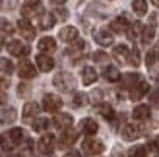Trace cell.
I'll use <instances>...</instances> for the list:
<instances>
[{
    "label": "cell",
    "mask_w": 159,
    "mask_h": 157,
    "mask_svg": "<svg viewBox=\"0 0 159 157\" xmlns=\"http://www.w3.org/2000/svg\"><path fill=\"white\" fill-rule=\"evenodd\" d=\"M23 140V130L21 128H12L6 134L0 136V146L4 151H12L16 146H20V142Z\"/></svg>",
    "instance_id": "cell-1"
},
{
    "label": "cell",
    "mask_w": 159,
    "mask_h": 157,
    "mask_svg": "<svg viewBox=\"0 0 159 157\" xmlns=\"http://www.w3.org/2000/svg\"><path fill=\"white\" fill-rule=\"evenodd\" d=\"M52 83H54V87L60 89V91H72L76 87V78L68 72H60V74L54 76Z\"/></svg>",
    "instance_id": "cell-2"
},
{
    "label": "cell",
    "mask_w": 159,
    "mask_h": 157,
    "mask_svg": "<svg viewBox=\"0 0 159 157\" xmlns=\"http://www.w3.org/2000/svg\"><path fill=\"white\" fill-rule=\"evenodd\" d=\"M82 147H84V151L89 153V155H99V153H103V150H105L103 142H99V140H95V138H85Z\"/></svg>",
    "instance_id": "cell-3"
},
{
    "label": "cell",
    "mask_w": 159,
    "mask_h": 157,
    "mask_svg": "<svg viewBox=\"0 0 159 157\" xmlns=\"http://www.w3.org/2000/svg\"><path fill=\"white\" fill-rule=\"evenodd\" d=\"M54 146H57V140H54V136H51V134L41 136V140H39V144H37L39 151L45 153V155H51L54 151Z\"/></svg>",
    "instance_id": "cell-4"
},
{
    "label": "cell",
    "mask_w": 159,
    "mask_h": 157,
    "mask_svg": "<svg viewBox=\"0 0 159 157\" xmlns=\"http://www.w3.org/2000/svg\"><path fill=\"white\" fill-rule=\"evenodd\" d=\"M62 107V99L57 97V95H52V93H47L45 99H43V109L47 113H57L58 109Z\"/></svg>",
    "instance_id": "cell-5"
},
{
    "label": "cell",
    "mask_w": 159,
    "mask_h": 157,
    "mask_svg": "<svg viewBox=\"0 0 159 157\" xmlns=\"http://www.w3.org/2000/svg\"><path fill=\"white\" fill-rule=\"evenodd\" d=\"M18 74H20V78H23V80H31V78L37 76V68L31 64V62L21 60L20 66H18Z\"/></svg>",
    "instance_id": "cell-6"
},
{
    "label": "cell",
    "mask_w": 159,
    "mask_h": 157,
    "mask_svg": "<svg viewBox=\"0 0 159 157\" xmlns=\"http://www.w3.org/2000/svg\"><path fill=\"white\" fill-rule=\"evenodd\" d=\"M6 49H8L10 54H14V56H27L29 54V47L23 45L21 41H10Z\"/></svg>",
    "instance_id": "cell-7"
},
{
    "label": "cell",
    "mask_w": 159,
    "mask_h": 157,
    "mask_svg": "<svg viewBox=\"0 0 159 157\" xmlns=\"http://www.w3.org/2000/svg\"><path fill=\"white\" fill-rule=\"evenodd\" d=\"M18 29H20L21 37H25L27 41H33V39H35V35H37L35 27L31 25V23H29L27 20H20V21H18Z\"/></svg>",
    "instance_id": "cell-8"
},
{
    "label": "cell",
    "mask_w": 159,
    "mask_h": 157,
    "mask_svg": "<svg viewBox=\"0 0 159 157\" xmlns=\"http://www.w3.org/2000/svg\"><path fill=\"white\" fill-rule=\"evenodd\" d=\"M78 140V132L76 130H64L62 132V136H60V140H58V147H62V150H66V147H70L74 142Z\"/></svg>",
    "instance_id": "cell-9"
},
{
    "label": "cell",
    "mask_w": 159,
    "mask_h": 157,
    "mask_svg": "<svg viewBox=\"0 0 159 157\" xmlns=\"http://www.w3.org/2000/svg\"><path fill=\"white\" fill-rule=\"evenodd\" d=\"M113 33L111 31H107V29H97L95 31V43L97 45H101V47H111L113 45Z\"/></svg>",
    "instance_id": "cell-10"
},
{
    "label": "cell",
    "mask_w": 159,
    "mask_h": 157,
    "mask_svg": "<svg viewBox=\"0 0 159 157\" xmlns=\"http://www.w3.org/2000/svg\"><path fill=\"white\" fill-rule=\"evenodd\" d=\"M58 39H60V41H64V43H74V41H78V29L72 27V25L62 27L60 33H58Z\"/></svg>",
    "instance_id": "cell-11"
},
{
    "label": "cell",
    "mask_w": 159,
    "mask_h": 157,
    "mask_svg": "<svg viewBox=\"0 0 159 157\" xmlns=\"http://www.w3.org/2000/svg\"><path fill=\"white\" fill-rule=\"evenodd\" d=\"M142 136V128L136 126V124H126V126L122 128V138L126 140V142H132V140H136Z\"/></svg>",
    "instance_id": "cell-12"
},
{
    "label": "cell",
    "mask_w": 159,
    "mask_h": 157,
    "mask_svg": "<svg viewBox=\"0 0 159 157\" xmlns=\"http://www.w3.org/2000/svg\"><path fill=\"white\" fill-rule=\"evenodd\" d=\"M130 27V21H128V16L122 14V16H118V18L111 23V29L115 31V33H120V31H128Z\"/></svg>",
    "instance_id": "cell-13"
},
{
    "label": "cell",
    "mask_w": 159,
    "mask_h": 157,
    "mask_svg": "<svg viewBox=\"0 0 159 157\" xmlns=\"http://www.w3.org/2000/svg\"><path fill=\"white\" fill-rule=\"evenodd\" d=\"M72 120H74V119H72L70 114L60 113V114H57V116L52 119V124H54L57 128H60V130H68L70 126H72Z\"/></svg>",
    "instance_id": "cell-14"
},
{
    "label": "cell",
    "mask_w": 159,
    "mask_h": 157,
    "mask_svg": "<svg viewBox=\"0 0 159 157\" xmlns=\"http://www.w3.org/2000/svg\"><path fill=\"white\" fill-rule=\"evenodd\" d=\"M148 89H149V83H146V82H140V83H136L134 87L130 89V99L132 101H138V99H142L148 93Z\"/></svg>",
    "instance_id": "cell-15"
},
{
    "label": "cell",
    "mask_w": 159,
    "mask_h": 157,
    "mask_svg": "<svg viewBox=\"0 0 159 157\" xmlns=\"http://www.w3.org/2000/svg\"><path fill=\"white\" fill-rule=\"evenodd\" d=\"M16 119H18V113H16L14 107L0 109V124H12Z\"/></svg>",
    "instance_id": "cell-16"
},
{
    "label": "cell",
    "mask_w": 159,
    "mask_h": 157,
    "mask_svg": "<svg viewBox=\"0 0 159 157\" xmlns=\"http://www.w3.org/2000/svg\"><path fill=\"white\" fill-rule=\"evenodd\" d=\"M21 14L25 16V20H27V18H35V16H39V18H41L45 12H43L41 4H25V6L21 8Z\"/></svg>",
    "instance_id": "cell-17"
},
{
    "label": "cell",
    "mask_w": 159,
    "mask_h": 157,
    "mask_svg": "<svg viewBox=\"0 0 159 157\" xmlns=\"http://www.w3.org/2000/svg\"><path fill=\"white\" fill-rule=\"evenodd\" d=\"M37 66L43 70V72H51V70L54 68V60L49 56V54H45V52H41L37 56Z\"/></svg>",
    "instance_id": "cell-18"
},
{
    "label": "cell",
    "mask_w": 159,
    "mask_h": 157,
    "mask_svg": "<svg viewBox=\"0 0 159 157\" xmlns=\"http://www.w3.org/2000/svg\"><path fill=\"white\" fill-rule=\"evenodd\" d=\"M80 128H82V132H84V134H87V136H93L95 132L99 130L97 122H95L93 119H84L82 124H80Z\"/></svg>",
    "instance_id": "cell-19"
},
{
    "label": "cell",
    "mask_w": 159,
    "mask_h": 157,
    "mask_svg": "<svg viewBox=\"0 0 159 157\" xmlns=\"http://www.w3.org/2000/svg\"><path fill=\"white\" fill-rule=\"evenodd\" d=\"M37 47H39V51H41V52H52L54 49H57V41H54L52 37H43Z\"/></svg>",
    "instance_id": "cell-20"
},
{
    "label": "cell",
    "mask_w": 159,
    "mask_h": 157,
    "mask_svg": "<svg viewBox=\"0 0 159 157\" xmlns=\"http://www.w3.org/2000/svg\"><path fill=\"white\" fill-rule=\"evenodd\" d=\"M95 80H97V72H95V68L91 66H85L82 70V82L85 85H89V83H95Z\"/></svg>",
    "instance_id": "cell-21"
},
{
    "label": "cell",
    "mask_w": 159,
    "mask_h": 157,
    "mask_svg": "<svg viewBox=\"0 0 159 157\" xmlns=\"http://www.w3.org/2000/svg\"><path fill=\"white\" fill-rule=\"evenodd\" d=\"M142 82V78H140V74H124V76H120V83L124 85V87H134L136 83H140Z\"/></svg>",
    "instance_id": "cell-22"
},
{
    "label": "cell",
    "mask_w": 159,
    "mask_h": 157,
    "mask_svg": "<svg viewBox=\"0 0 159 157\" xmlns=\"http://www.w3.org/2000/svg\"><path fill=\"white\" fill-rule=\"evenodd\" d=\"M132 114H134V120H148L149 119V107L148 105H138Z\"/></svg>",
    "instance_id": "cell-23"
},
{
    "label": "cell",
    "mask_w": 159,
    "mask_h": 157,
    "mask_svg": "<svg viewBox=\"0 0 159 157\" xmlns=\"http://www.w3.org/2000/svg\"><path fill=\"white\" fill-rule=\"evenodd\" d=\"M39 111H41V107L37 103H27L23 107V119H33V116L39 114Z\"/></svg>",
    "instance_id": "cell-24"
},
{
    "label": "cell",
    "mask_w": 159,
    "mask_h": 157,
    "mask_svg": "<svg viewBox=\"0 0 159 157\" xmlns=\"http://www.w3.org/2000/svg\"><path fill=\"white\" fill-rule=\"evenodd\" d=\"M142 39H144V43H149L152 39L155 37V23H149V25H144L142 27Z\"/></svg>",
    "instance_id": "cell-25"
},
{
    "label": "cell",
    "mask_w": 159,
    "mask_h": 157,
    "mask_svg": "<svg viewBox=\"0 0 159 157\" xmlns=\"http://www.w3.org/2000/svg\"><path fill=\"white\" fill-rule=\"evenodd\" d=\"M97 111H99V114H103L107 120H113L115 119V111H113V107H111L109 103H101L99 107H97Z\"/></svg>",
    "instance_id": "cell-26"
},
{
    "label": "cell",
    "mask_w": 159,
    "mask_h": 157,
    "mask_svg": "<svg viewBox=\"0 0 159 157\" xmlns=\"http://www.w3.org/2000/svg\"><path fill=\"white\" fill-rule=\"evenodd\" d=\"M14 33V25L8 20H0V37H10Z\"/></svg>",
    "instance_id": "cell-27"
},
{
    "label": "cell",
    "mask_w": 159,
    "mask_h": 157,
    "mask_svg": "<svg viewBox=\"0 0 159 157\" xmlns=\"http://www.w3.org/2000/svg\"><path fill=\"white\" fill-rule=\"evenodd\" d=\"M103 76H105L109 82H118V80H120L118 68H115V66H107V68H105V72H103Z\"/></svg>",
    "instance_id": "cell-28"
},
{
    "label": "cell",
    "mask_w": 159,
    "mask_h": 157,
    "mask_svg": "<svg viewBox=\"0 0 159 157\" xmlns=\"http://www.w3.org/2000/svg\"><path fill=\"white\" fill-rule=\"evenodd\" d=\"M54 21H57V18H54V14H43L41 16V29H51L54 25Z\"/></svg>",
    "instance_id": "cell-29"
},
{
    "label": "cell",
    "mask_w": 159,
    "mask_h": 157,
    "mask_svg": "<svg viewBox=\"0 0 159 157\" xmlns=\"http://www.w3.org/2000/svg\"><path fill=\"white\" fill-rule=\"evenodd\" d=\"M128 54H130V51H128V47H126V45H116L115 47V58L124 60V58H128Z\"/></svg>",
    "instance_id": "cell-30"
},
{
    "label": "cell",
    "mask_w": 159,
    "mask_h": 157,
    "mask_svg": "<svg viewBox=\"0 0 159 157\" xmlns=\"http://www.w3.org/2000/svg\"><path fill=\"white\" fill-rule=\"evenodd\" d=\"M132 8H134V12H136L138 16H144L148 12V2H146V0H134Z\"/></svg>",
    "instance_id": "cell-31"
},
{
    "label": "cell",
    "mask_w": 159,
    "mask_h": 157,
    "mask_svg": "<svg viewBox=\"0 0 159 157\" xmlns=\"http://www.w3.org/2000/svg\"><path fill=\"white\" fill-rule=\"evenodd\" d=\"M157 60H159V47H155V49H152L146 54V64L148 66H153Z\"/></svg>",
    "instance_id": "cell-32"
},
{
    "label": "cell",
    "mask_w": 159,
    "mask_h": 157,
    "mask_svg": "<svg viewBox=\"0 0 159 157\" xmlns=\"http://www.w3.org/2000/svg\"><path fill=\"white\" fill-rule=\"evenodd\" d=\"M0 72L2 74H12L14 72V64L8 58H0Z\"/></svg>",
    "instance_id": "cell-33"
},
{
    "label": "cell",
    "mask_w": 159,
    "mask_h": 157,
    "mask_svg": "<svg viewBox=\"0 0 159 157\" xmlns=\"http://www.w3.org/2000/svg\"><path fill=\"white\" fill-rule=\"evenodd\" d=\"M140 29H142V23L140 21H134V25L128 27V39H138V33H140Z\"/></svg>",
    "instance_id": "cell-34"
},
{
    "label": "cell",
    "mask_w": 159,
    "mask_h": 157,
    "mask_svg": "<svg viewBox=\"0 0 159 157\" xmlns=\"http://www.w3.org/2000/svg\"><path fill=\"white\" fill-rule=\"evenodd\" d=\"M85 101H87V97L84 95V93H76V95H74V101H72V105H74V107H84V105H85Z\"/></svg>",
    "instance_id": "cell-35"
},
{
    "label": "cell",
    "mask_w": 159,
    "mask_h": 157,
    "mask_svg": "<svg viewBox=\"0 0 159 157\" xmlns=\"http://www.w3.org/2000/svg\"><path fill=\"white\" fill-rule=\"evenodd\" d=\"M47 126H49V120H47V119H37V120L33 122V130H37V132L45 130Z\"/></svg>",
    "instance_id": "cell-36"
},
{
    "label": "cell",
    "mask_w": 159,
    "mask_h": 157,
    "mask_svg": "<svg viewBox=\"0 0 159 157\" xmlns=\"http://www.w3.org/2000/svg\"><path fill=\"white\" fill-rule=\"evenodd\" d=\"M130 157H146V147L144 146H136L130 150Z\"/></svg>",
    "instance_id": "cell-37"
},
{
    "label": "cell",
    "mask_w": 159,
    "mask_h": 157,
    "mask_svg": "<svg viewBox=\"0 0 159 157\" xmlns=\"http://www.w3.org/2000/svg\"><path fill=\"white\" fill-rule=\"evenodd\" d=\"M128 62L132 66H138L140 64V52L134 49V51H130V54H128Z\"/></svg>",
    "instance_id": "cell-38"
},
{
    "label": "cell",
    "mask_w": 159,
    "mask_h": 157,
    "mask_svg": "<svg viewBox=\"0 0 159 157\" xmlns=\"http://www.w3.org/2000/svg\"><path fill=\"white\" fill-rule=\"evenodd\" d=\"M149 101H152V105H159V87H155L152 91V95H149Z\"/></svg>",
    "instance_id": "cell-39"
},
{
    "label": "cell",
    "mask_w": 159,
    "mask_h": 157,
    "mask_svg": "<svg viewBox=\"0 0 159 157\" xmlns=\"http://www.w3.org/2000/svg\"><path fill=\"white\" fill-rule=\"evenodd\" d=\"M107 58H109V56H107V54H105V52H101V51L93 54V60H95V62H105Z\"/></svg>",
    "instance_id": "cell-40"
},
{
    "label": "cell",
    "mask_w": 159,
    "mask_h": 157,
    "mask_svg": "<svg viewBox=\"0 0 159 157\" xmlns=\"http://www.w3.org/2000/svg\"><path fill=\"white\" fill-rule=\"evenodd\" d=\"M8 87H10V82H8L6 78H0V93H2V91H6Z\"/></svg>",
    "instance_id": "cell-41"
},
{
    "label": "cell",
    "mask_w": 159,
    "mask_h": 157,
    "mask_svg": "<svg viewBox=\"0 0 159 157\" xmlns=\"http://www.w3.org/2000/svg\"><path fill=\"white\" fill-rule=\"evenodd\" d=\"M57 16H58L60 20H64L68 14H66V10H62V8H60V10H57V12H54V18H57Z\"/></svg>",
    "instance_id": "cell-42"
},
{
    "label": "cell",
    "mask_w": 159,
    "mask_h": 157,
    "mask_svg": "<svg viewBox=\"0 0 159 157\" xmlns=\"http://www.w3.org/2000/svg\"><path fill=\"white\" fill-rule=\"evenodd\" d=\"M149 147H152V150H155V151L159 153V138H155L153 142H152V146H149Z\"/></svg>",
    "instance_id": "cell-43"
},
{
    "label": "cell",
    "mask_w": 159,
    "mask_h": 157,
    "mask_svg": "<svg viewBox=\"0 0 159 157\" xmlns=\"http://www.w3.org/2000/svg\"><path fill=\"white\" fill-rule=\"evenodd\" d=\"M101 95H103L101 91H93V95H91V97H93V101H95V103H97V101H99V97H101Z\"/></svg>",
    "instance_id": "cell-44"
},
{
    "label": "cell",
    "mask_w": 159,
    "mask_h": 157,
    "mask_svg": "<svg viewBox=\"0 0 159 157\" xmlns=\"http://www.w3.org/2000/svg\"><path fill=\"white\" fill-rule=\"evenodd\" d=\"M64 157H80V153H78V151H74V150H72V151H68V153H66V155H64Z\"/></svg>",
    "instance_id": "cell-45"
},
{
    "label": "cell",
    "mask_w": 159,
    "mask_h": 157,
    "mask_svg": "<svg viewBox=\"0 0 159 157\" xmlns=\"http://www.w3.org/2000/svg\"><path fill=\"white\" fill-rule=\"evenodd\" d=\"M20 95H23V93H27V85H20Z\"/></svg>",
    "instance_id": "cell-46"
},
{
    "label": "cell",
    "mask_w": 159,
    "mask_h": 157,
    "mask_svg": "<svg viewBox=\"0 0 159 157\" xmlns=\"http://www.w3.org/2000/svg\"><path fill=\"white\" fill-rule=\"evenodd\" d=\"M51 2H52V4H57V6H62V4L66 2V0H51Z\"/></svg>",
    "instance_id": "cell-47"
},
{
    "label": "cell",
    "mask_w": 159,
    "mask_h": 157,
    "mask_svg": "<svg viewBox=\"0 0 159 157\" xmlns=\"http://www.w3.org/2000/svg\"><path fill=\"white\" fill-rule=\"evenodd\" d=\"M41 0H25V4H39Z\"/></svg>",
    "instance_id": "cell-48"
},
{
    "label": "cell",
    "mask_w": 159,
    "mask_h": 157,
    "mask_svg": "<svg viewBox=\"0 0 159 157\" xmlns=\"http://www.w3.org/2000/svg\"><path fill=\"white\" fill-rule=\"evenodd\" d=\"M4 103V95H2V93H0V105H2Z\"/></svg>",
    "instance_id": "cell-49"
},
{
    "label": "cell",
    "mask_w": 159,
    "mask_h": 157,
    "mask_svg": "<svg viewBox=\"0 0 159 157\" xmlns=\"http://www.w3.org/2000/svg\"><path fill=\"white\" fill-rule=\"evenodd\" d=\"M152 2H153V4H155V6H159V0H152Z\"/></svg>",
    "instance_id": "cell-50"
},
{
    "label": "cell",
    "mask_w": 159,
    "mask_h": 157,
    "mask_svg": "<svg viewBox=\"0 0 159 157\" xmlns=\"http://www.w3.org/2000/svg\"><path fill=\"white\" fill-rule=\"evenodd\" d=\"M0 47H2V37H0Z\"/></svg>",
    "instance_id": "cell-51"
},
{
    "label": "cell",
    "mask_w": 159,
    "mask_h": 157,
    "mask_svg": "<svg viewBox=\"0 0 159 157\" xmlns=\"http://www.w3.org/2000/svg\"><path fill=\"white\" fill-rule=\"evenodd\" d=\"M0 6H2V4H0Z\"/></svg>",
    "instance_id": "cell-52"
},
{
    "label": "cell",
    "mask_w": 159,
    "mask_h": 157,
    "mask_svg": "<svg viewBox=\"0 0 159 157\" xmlns=\"http://www.w3.org/2000/svg\"><path fill=\"white\" fill-rule=\"evenodd\" d=\"M157 157H159V155H157Z\"/></svg>",
    "instance_id": "cell-53"
}]
</instances>
